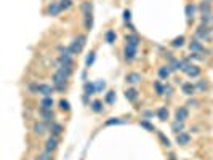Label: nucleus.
Returning <instances> with one entry per match:
<instances>
[{"mask_svg":"<svg viewBox=\"0 0 213 160\" xmlns=\"http://www.w3.org/2000/svg\"><path fill=\"white\" fill-rule=\"evenodd\" d=\"M45 147H47L48 152H52V150H55L58 147V141L55 139V138H48L47 139V144H45Z\"/></svg>","mask_w":213,"mask_h":160,"instance_id":"9","label":"nucleus"},{"mask_svg":"<svg viewBox=\"0 0 213 160\" xmlns=\"http://www.w3.org/2000/svg\"><path fill=\"white\" fill-rule=\"evenodd\" d=\"M53 90L55 88L53 87H50V85H40V88H39V93H42V95L43 96H52L53 95Z\"/></svg>","mask_w":213,"mask_h":160,"instance_id":"7","label":"nucleus"},{"mask_svg":"<svg viewBox=\"0 0 213 160\" xmlns=\"http://www.w3.org/2000/svg\"><path fill=\"white\" fill-rule=\"evenodd\" d=\"M106 42H108V43H114V42H115V32L114 31H108V32H106Z\"/></svg>","mask_w":213,"mask_h":160,"instance_id":"22","label":"nucleus"},{"mask_svg":"<svg viewBox=\"0 0 213 160\" xmlns=\"http://www.w3.org/2000/svg\"><path fill=\"white\" fill-rule=\"evenodd\" d=\"M175 115H176L178 122H184L188 119V109H186V107H179V109H176V114H175Z\"/></svg>","mask_w":213,"mask_h":160,"instance_id":"5","label":"nucleus"},{"mask_svg":"<svg viewBox=\"0 0 213 160\" xmlns=\"http://www.w3.org/2000/svg\"><path fill=\"white\" fill-rule=\"evenodd\" d=\"M91 26H93V16H91V13H85V27L90 31Z\"/></svg>","mask_w":213,"mask_h":160,"instance_id":"20","label":"nucleus"},{"mask_svg":"<svg viewBox=\"0 0 213 160\" xmlns=\"http://www.w3.org/2000/svg\"><path fill=\"white\" fill-rule=\"evenodd\" d=\"M91 109H93L95 112H101V111H103V102H101V101H95L93 104H91Z\"/></svg>","mask_w":213,"mask_h":160,"instance_id":"25","label":"nucleus"},{"mask_svg":"<svg viewBox=\"0 0 213 160\" xmlns=\"http://www.w3.org/2000/svg\"><path fill=\"white\" fill-rule=\"evenodd\" d=\"M196 35L197 37H200V39H210V29H208L207 26H200V27H197V31H196Z\"/></svg>","mask_w":213,"mask_h":160,"instance_id":"2","label":"nucleus"},{"mask_svg":"<svg viewBox=\"0 0 213 160\" xmlns=\"http://www.w3.org/2000/svg\"><path fill=\"white\" fill-rule=\"evenodd\" d=\"M95 91H96V85H95V83H88V82H87L85 83V95L90 96V95H93Z\"/></svg>","mask_w":213,"mask_h":160,"instance_id":"15","label":"nucleus"},{"mask_svg":"<svg viewBox=\"0 0 213 160\" xmlns=\"http://www.w3.org/2000/svg\"><path fill=\"white\" fill-rule=\"evenodd\" d=\"M50 128H52L53 136H58V135H61V133H63V126L59 125V123H53L52 126H50Z\"/></svg>","mask_w":213,"mask_h":160,"instance_id":"19","label":"nucleus"},{"mask_svg":"<svg viewBox=\"0 0 213 160\" xmlns=\"http://www.w3.org/2000/svg\"><path fill=\"white\" fill-rule=\"evenodd\" d=\"M188 106H197V101H194V99H192V101H189V102H188Z\"/></svg>","mask_w":213,"mask_h":160,"instance_id":"45","label":"nucleus"},{"mask_svg":"<svg viewBox=\"0 0 213 160\" xmlns=\"http://www.w3.org/2000/svg\"><path fill=\"white\" fill-rule=\"evenodd\" d=\"M140 80H141V77H140V74H136V72L127 75V82H130V83H138Z\"/></svg>","mask_w":213,"mask_h":160,"instance_id":"16","label":"nucleus"},{"mask_svg":"<svg viewBox=\"0 0 213 160\" xmlns=\"http://www.w3.org/2000/svg\"><path fill=\"white\" fill-rule=\"evenodd\" d=\"M188 75H191V77H197L199 74H200V69L197 67V66H189V69L186 70Z\"/></svg>","mask_w":213,"mask_h":160,"instance_id":"14","label":"nucleus"},{"mask_svg":"<svg viewBox=\"0 0 213 160\" xmlns=\"http://www.w3.org/2000/svg\"><path fill=\"white\" fill-rule=\"evenodd\" d=\"M59 11H61V5H59V3H55V2H52L47 8V13L52 16H58Z\"/></svg>","mask_w":213,"mask_h":160,"instance_id":"3","label":"nucleus"},{"mask_svg":"<svg viewBox=\"0 0 213 160\" xmlns=\"http://www.w3.org/2000/svg\"><path fill=\"white\" fill-rule=\"evenodd\" d=\"M106 101L109 102V104H112L115 101V93L114 91H108V95H106Z\"/></svg>","mask_w":213,"mask_h":160,"instance_id":"31","label":"nucleus"},{"mask_svg":"<svg viewBox=\"0 0 213 160\" xmlns=\"http://www.w3.org/2000/svg\"><path fill=\"white\" fill-rule=\"evenodd\" d=\"M93 61H95V51H90V55H88V58H87V66H90L93 64Z\"/></svg>","mask_w":213,"mask_h":160,"instance_id":"35","label":"nucleus"},{"mask_svg":"<svg viewBox=\"0 0 213 160\" xmlns=\"http://www.w3.org/2000/svg\"><path fill=\"white\" fill-rule=\"evenodd\" d=\"M40 114H42V117H43V119H47V120H52V119H53V112H52V109H42Z\"/></svg>","mask_w":213,"mask_h":160,"instance_id":"21","label":"nucleus"},{"mask_svg":"<svg viewBox=\"0 0 213 160\" xmlns=\"http://www.w3.org/2000/svg\"><path fill=\"white\" fill-rule=\"evenodd\" d=\"M123 18H125V21H130V18H132L130 10H125V11H123Z\"/></svg>","mask_w":213,"mask_h":160,"instance_id":"40","label":"nucleus"},{"mask_svg":"<svg viewBox=\"0 0 213 160\" xmlns=\"http://www.w3.org/2000/svg\"><path fill=\"white\" fill-rule=\"evenodd\" d=\"M59 5H61V10H67V8H71L72 2H71V0H61Z\"/></svg>","mask_w":213,"mask_h":160,"instance_id":"30","label":"nucleus"},{"mask_svg":"<svg viewBox=\"0 0 213 160\" xmlns=\"http://www.w3.org/2000/svg\"><path fill=\"white\" fill-rule=\"evenodd\" d=\"M123 53H125V59H128V61H132L133 58H135V56H136V48H135V46H125V51H123Z\"/></svg>","mask_w":213,"mask_h":160,"instance_id":"4","label":"nucleus"},{"mask_svg":"<svg viewBox=\"0 0 213 160\" xmlns=\"http://www.w3.org/2000/svg\"><path fill=\"white\" fill-rule=\"evenodd\" d=\"M197 88H199V90H205V88H207V83L203 82V80H200V82H199V85H197Z\"/></svg>","mask_w":213,"mask_h":160,"instance_id":"42","label":"nucleus"},{"mask_svg":"<svg viewBox=\"0 0 213 160\" xmlns=\"http://www.w3.org/2000/svg\"><path fill=\"white\" fill-rule=\"evenodd\" d=\"M189 141H191V136H189L188 133H178V136H176V143L178 144H188Z\"/></svg>","mask_w":213,"mask_h":160,"instance_id":"8","label":"nucleus"},{"mask_svg":"<svg viewBox=\"0 0 213 160\" xmlns=\"http://www.w3.org/2000/svg\"><path fill=\"white\" fill-rule=\"evenodd\" d=\"M40 107L42 109H52L53 107V98L52 96H45L40 102Z\"/></svg>","mask_w":213,"mask_h":160,"instance_id":"6","label":"nucleus"},{"mask_svg":"<svg viewBox=\"0 0 213 160\" xmlns=\"http://www.w3.org/2000/svg\"><path fill=\"white\" fill-rule=\"evenodd\" d=\"M104 87H106V83L101 80V82H98L96 83V90H104Z\"/></svg>","mask_w":213,"mask_h":160,"instance_id":"41","label":"nucleus"},{"mask_svg":"<svg viewBox=\"0 0 213 160\" xmlns=\"http://www.w3.org/2000/svg\"><path fill=\"white\" fill-rule=\"evenodd\" d=\"M181 130H183V122H175L173 123V131L175 133H181Z\"/></svg>","mask_w":213,"mask_h":160,"instance_id":"28","label":"nucleus"},{"mask_svg":"<svg viewBox=\"0 0 213 160\" xmlns=\"http://www.w3.org/2000/svg\"><path fill=\"white\" fill-rule=\"evenodd\" d=\"M125 40H127L128 46H135V48L138 46V43H140V39H138L136 35H127V39H125Z\"/></svg>","mask_w":213,"mask_h":160,"instance_id":"10","label":"nucleus"},{"mask_svg":"<svg viewBox=\"0 0 213 160\" xmlns=\"http://www.w3.org/2000/svg\"><path fill=\"white\" fill-rule=\"evenodd\" d=\"M59 107H61L63 111H69V109H71L69 101H66V99H61V101H59Z\"/></svg>","mask_w":213,"mask_h":160,"instance_id":"32","label":"nucleus"},{"mask_svg":"<svg viewBox=\"0 0 213 160\" xmlns=\"http://www.w3.org/2000/svg\"><path fill=\"white\" fill-rule=\"evenodd\" d=\"M140 125H141V126H144V128H147V130H151V131L154 130V126H152V125L149 123V122H146V120H141V122H140Z\"/></svg>","mask_w":213,"mask_h":160,"instance_id":"36","label":"nucleus"},{"mask_svg":"<svg viewBox=\"0 0 213 160\" xmlns=\"http://www.w3.org/2000/svg\"><path fill=\"white\" fill-rule=\"evenodd\" d=\"M125 98H127L128 101H136L138 99V91L133 90V88H132V90H127V91H125Z\"/></svg>","mask_w":213,"mask_h":160,"instance_id":"11","label":"nucleus"},{"mask_svg":"<svg viewBox=\"0 0 213 160\" xmlns=\"http://www.w3.org/2000/svg\"><path fill=\"white\" fill-rule=\"evenodd\" d=\"M37 160H53V157H52V152H43V154H40L39 157H37Z\"/></svg>","mask_w":213,"mask_h":160,"instance_id":"26","label":"nucleus"},{"mask_svg":"<svg viewBox=\"0 0 213 160\" xmlns=\"http://www.w3.org/2000/svg\"><path fill=\"white\" fill-rule=\"evenodd\" d=\"M114 123H120V120L119 119H111V120L106 122V125H114Z\"/></svg>","mask_w":213,"mask_h":160,"instance_id":"43","label":"nucleus"},{"mask_svg":"<svg viewBox=\"0 0 213 160\" xmlns=\"http://www.w3.org/2000/svg\"><path fill=\"white\" fill-rule=\"evenodd\" d=\"M154 88L157 90V95H164V93H165V88L162 87L159 82H155V83H154Z\"/></svg>","mask_w":213,"mask_h":160,"instance_id":"34","label":"nucleus"},{"mask_svg":"<svg viewBox=\"0 0 213 160\" xmlns=\"http://www.w3.org/2000/svg\"><path fill=\"white\" fill-rule=\"evenodd\" d=\"M143 115H144V117H152V115H154V112H151V111H144V112H143Z\"/></svg>","mask_w":213,"mask_h":160,"instance_id":"44","label":"nucleus"},{"mask_svg":"<svg viewBox=\"0 0 213 160\" xmlns=\"http://www.w3.org/2000/svg\"><path fill=\"white\" fill-rule=\"evenodd\" d=\"M191 51H194V53H200V51H203L200 42H199V40H194L192 43H191Z\"/></svg>","mask_w":213,"mask_h":160,"instance_id":"17","label":"nucleus"},{"mask_svg":"<svg viewBox=\"0 0 213 160\" xmlns=\"http://www.w3.org/2000/svg\"><path fill=\"white\" fill-rule=\"evenodd\" d=\"M173 46H183L184 45V37H176L173 42H172Z\"/></svg>","mask_w":213,"mask_h":160,"instance_id":"29","label":"nucleus"},{"mask_svg":"<svg viewBox=\"0 0 213 160\" xmlns=\"http://www.w3.org/2000/svg\"><path fill=\"white\" fill-rule=\"evenodd\" d=\"M157 135H159V138H160V141H162V143H164V146H167V147H168V146H170V141H168V138H165V135L162 133V131H159Z\"/></svg>","mask_w":213,"mask_h":160,"instance_id":"33","label":"nucleus"},{"mask_svg":"<svg viewBox=\"0 0 213 160\" xmlns=\"http://www.w3.org/2000/svg\"><path fill=\"white\" fill-rule=\"evenodd\" d=\"M59 64L66 66V67H71L72 66V58L71 56H61V58H59Z\"/></svg>","mask_w":213,"mask_h":160,"instance_id":"13","label":"nucleus"},{"mask_svg":"<svg viewBox=\"0 0 213 160\" xmlns=\"http://www.w3.org/2000/svg\"><path fill=\"white\" fill-rule=\"evenodd\" d=\"M159 75H160V79H167L170 75V69L168 67H160L159 69Z\"/></svg>","mask_w":213,"mask_h":160,"instance_id":"24","label":"nucleus"},{"mask_svg":"<svg viewBox=\"0 0 213 160\" xmlns=\"http://www.w3.org/2000/svg\"><path fill=\"white\" fill-rule=\"evenodd\" d=\"M210 21H212V16L210 15H203L202 16V22H203V24H208Z\"/></svg>","mask_w":213,"mask_h":160,"instance_id":"38","label":"nucleus"},{"mask_svg":"<svg viewBox=\"0 0 213 160\" xmlns=\"http://www.w3.org/2000/svg\"><path fill=\"white\" fill-rule=\"evenodd\" d=\"M194 91H196V87L192 85V83H184L183 85V93L184 95H194Z\"/></svg>","mask_w":213,"mask_h":160,"instance_id":"12","label":"nucleus"},{"mask_svg":"<svg viewBox=\"0 0 213 160\" xmlns=\"http://www.w3.org/2000/svg\"><path fill=\"white\" fill-rule=\"evenodd\" d=\"M194 11H196V7H194V5H191V3H189V5L186 7V15H188V18H189V19H191V18H192Z\"/></svg>","mask_w":213,"mask_h":160,"instance_id":"27","label":"nucleus"},{"mask_svg":"<svg viewBox=\"0 0 213 160\" xmlns=\"http://www.w3.org/2000/svg\"><path fill=\"white\" fill-rule=\"evenodd\" d=\"M200 10L203 11V15H205V11H207V15H208V11H210V5H207V3H202Z\"/></svg>","mask_w":213,"mask_h":160,"instance_id":"39","label":"nucleus"},{"mask_svg":"<svg viewBox=\"0 0 213 160\" xmlns=\"http://www.w3.org/2000/svg\"><path fill=\"white\" fill-rule=\"evenodd\" d=\"M82 10L85 11V13L91 11V3H83V5H82Z\"/></svg>","mask_w":213,"mask_h":160,"instance_id":"37","label":"nucleus"},{"mask_svg":"<svg viewBox=\"0 0 213 160\" xmlns=\"http://www.w3.org/2000/svg\"><path fill=\"white\" fill-rule=\"evenodd\" d=\"M157 115H159V119H160L162 122H165L167 119H168V111H167L165 107H160V109L157 111Z\"/></svg>","mask_w":213,"mask_h":160,"instance_id":"18","label":"nucleus"},{"mask_svg":"<svg viewBox=\"0 0 213 160\" xmlns=\"http://www.w3.org/2000/svg\"><path fill=\"white\" fill-rule=\"evenodd\" d=\"M45 126L47 125H43V123H35L34 125V131H35V135H42L45 131Z\"/></svg>","mask_w":213,"mask_h":160,"instance_id":"23","label":"nucleus"},{"mask_svg":"<svg viewBox=\"0 0 213 160\" xmlns=\"http://www.w3.org/2000/svg\"><path fill=\"white\" fill-rule=\"evenodd\" d=\"M83 45H85V37H83V35H78L77 39L72 42V45L69 46V50H71V53H72V55H77L78 51L82 50V46H83Z\"/></svg>","mask_w":213,"mask_h":160,"instance_id":"1","label":"nucleus"}]
</instances>
